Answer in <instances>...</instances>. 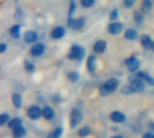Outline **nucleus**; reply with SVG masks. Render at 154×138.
Listing matches in <instances>:
<instances>
[{"mask_svg": "<svg viewBox=\"0 0 154 138\" xmlns=\"http://www.w3.org/2000/svg\"><path fill=\"white\" fill-rule=\"evenodd\" d=\"M91 134V129L90 127H82L81 129H79V136H81V137H85V136H88Z\"/></svg>", "mask_w": 154, "mask_h": 138, "instance_id": "nucleus-27", "label": "nucleus"}, {"mask_svg": "<svg viewBox=\"0 0 154 138\" xmlns=\"http://www.w3.org/2000/svg\"><path fill=\"white\" fill-rule=\"evenodd\" d=\"M123 29H124V25L122 23L119 22H114L108 25V32L113 35L120 34L123 32Z\"/></svg>", "mask_w": 154, "mask_h": 138, "instance_id": "nucleus-9", "label": "nucleus"}, {"mask_svg": "<svg viewBox=\"0 0 154 138\" xmlns=\"http://www.w3.org/2000/svg\"><path fill=\"white\" fill-rule=\"evenodd\" d=\"M143 138H154V133L147 132V133H145V134L143 136Z\"/></svg>", "mask_w": 154, "mask_h": 138, "instance_id": "nucleus-36", "label": "nucleus"}, {"mask_svg": "<svg viewBox=\"0 0 154 138\" xmlns=\"http://www.w3.org/2000/svg\"><path fill=\"white\" fill-rule=\"evenodd\" d=\"M151 50H152V52H154V42H152V48H151Z\"/></svg>", "mask_w": 154, "mask_h": 138, "instance_id": "nucleus-38", "label": "nucleus"}, {"mask_svg": "<svg viewBox=\"0 0 154 138\" xmlns=\"http://www.w3.org/2000/svg\"><path fill=\"white\" fill-rule=\"evenodd\" d=\"M85 49L80 46V45H77L74 44L71 46L69 53L68 55V58L69 60H76V61H82L85 57Z\"/></svg>", "mask_w": 154, "mask_h": 138, "instance_id": "nucleus-2", "label": "nucleus"}, {"mask_svg": "<svg viewBox=\"0 0 154 138\" xmlns=\"http://www.w3.org/2000/svg\"><path fill=\"white\" fill-rule=\"evenodd\" d=\"M76 7H77V5H76L75 0H70V2H69V17L72 16V14H74V12L76 10Z\"/></svg>", "mask_w": 154, "mask_h": 138, "instance_id": "nucleus-29", "label": "nucleus"}, {"mask_svg": "<svg viewBox=\"0 0 154 138\" xmlns=\"http://www.w3.org/2000/svg\"><path fill=\"white\" fill-rule=\"evenodd\" d=\"M135 76L138 77V78H141L145 82H147L149 85L154 86V78L152 77L151 75H149L147 72H144V71H137L136 74H135Z\"/></svg>", "mask_w": 154, "mask_h": 138, "instance_id": "nucleus-14", "label": "nucleus"}, {"mask_svg": "<svg viewBox=\"0 0 154 138\" xmlns=\"http://www.w3.org/2000/svg\"><path fill=\"white\" fill-rule=\"evenodd\" d=\"M152 37L150 35H147V34H143L141 36V44L142 46L144 48V49H151L152 48Z\"/></svg>", "mask_w": 154, "mask_h": 138, "instance_id": "nucleus-16", "label": "nucleus"}, {"mask_svg": "<svg viewBox=\"0 0 154 138\" xmlns=\"http://www.w3.org/2000/svg\"><path fill=\"white\" fill-rule=\"evenodd\" d=\"M80 4L85 8H89L94 5L95 0H80Z\"/></svg>", "mask_w": 154, "mask_h": 138, "instance_id": "nucleus-30", "label": "nucleus"}, {"mask_svg": "<svg viewBox=\"0 0 154 138\" xmlns=\"http://www.w3.org/2000/svg\"><path fill=\"white\" fill-rule=\"evenodd\" d=\"M130 85H131L134 92H142V91H143V89L145 88L144 80H142L141 78L136 77V76L134 78H131Z\"/></svg>", "mask_w": 154, "mask_h": 138, "instance_id": "nucleus-5", "label": "nucleus"}, {"mask_svg": "<svg viewBox=\"0 0 154 138\" xmlns=\"http://www.w3.org/2000/svg\"><path fill=\"white\" fill-rule=\"evenodd\" d=\"M9 120V115L8 114H1L0 115V125L4 126L7 121Z\"/></svg>", "mask_w": 154, "mask_h": 138, "instance_id": "nucleus-32", "label": "nucleus"}, {"mask_svg": "<svg viewBox=\"0 0 154 138\" xmlns=\"http://www.w3.org/2000/svg\"><path fill=\"white\" fill-rule=\"evenodd\" d=\"M134 21L136 24H142L143 23L144 17H143V13L142 11H135L134 13Z\"/></svg>", "mask_w": 154, "mask_h": 138, "instance_id": "nucleus-25", "label": "nucleus"}, {"mask_svg": "<svg viewBox=\"0 0 154 138\" xmlns=\"http://www.w3.org/2000/svg\"><path fill=\"white\" fill-rule=\"evenodd\" d=\"M83 119V114L81 112V110L78 108H74L71 109L70 112V127L71 128H75L77 126H79L81 121Z\"/></svg>", "mask_w": 154, "mask_h": 138, "instance_id": "nucleus-3", "label": "nucleus"}, {"mask_svg": "<svg viewBox=\"0 0 154 138\" xmlns=\"http://www.w3.org/2000/svg\"><path fill=\"white\" fill-rule=\"evenodd\" d=\"M45 52V45L42 42H36L34 43L31 49H30V53L33 57H39L42 56Z\"/></svg>", "mask_w": 154, "mask_h": 138, "instance_id": "nucleus-7", "label": "nucleus"}, {"mask_svg": "<svg viewBox=\"0 0 154 138\" xmlns=\"http://www.w3.org/2000/svg\"><path fill=\"white\" fill-rule=\"evenodd\" d=\"M26 135V130L22 126L13 129V136L14 138H23Z\"/></svg>", "mask_w": 154, "mask_h": 138, "instance_id": "nucleus-21", "label": "nucleus"}, {"mask_svg": "<svg viewBox=\"0 0 154 138\" xmlns=\"http://www.w3.org/2000/svg\"><path fill=\"white\" fill-rule=\"evenodd\" d=\"M119 16V14H118V10L117 9H114L111 14H110V20L111 21H116Z\"/></svg>", "mask_w": 154, "mask_h": 138, "instance_id": "nucleus-33", "label": "nucleus"}, {"mask_svg": "<svg viewBox=\"0 0 154 138\" xmlns=\"http://www.w3.org/2000/svg\"><path fill=\"white\" fill-rule=\"evenodd\" d=\"M63 133V129L61 127H58V128H55L53 131H51L49 135L47 138H60L61 136Z\"/></svg>", "mask_w": 154, "mask_h": 138, "instance_id": "nucleus-24", "label": "nucleus"}, {"mask_svg": "<svg viewBox=\"0 0 154 138\" xmlns=\"http://www.w3.org/2000/svg\"><path fill=\"white\" fill-rule=\"evenodd\" d=\"M125 38L129 41H134L138 38V32L134 28H129L125 33Z\"/></svg>", "mask_w": 154, "mask_h": 138, "instance_id": "nucleus-17", "label": "nucleus"}, {"mask_svg": "<svg viewBox=\"0 0 154 138\" xmlns=\"http://www.w3.org/2000/svg\"><path fill=\"white\" fill-rule=\"evenodd\" d=\"M42 115V110L38 106H32L27 110V116L32 120L39 119Z\"/></svg>", "mask_w": 154, "mask_h": 138, "instance_id": "nucleus-8", "label": "nucleus"}, {"mask_svg": "<svg viewBox=\"0 0 154 138\" xmlns=\"http://www.w3.org/2000/svg\"><path fill=\"white\" fill-rule=\"evenodd\" d=\"M118 86H119V80L115 78H112L106 80L105 84H103L99 88V90L102 96H107L108 94L114 92L118 88Z\"/></svg>", "mask_w": 154, "mask_h": 138, "instance_id": "nucleus-1", "label": "nucleus"}, {"mask_svg": "<svg viewBox=\"0 0 154 138\" xmlns=\"http://www.w3.org/2000/svg\"><path fill=\"white\" fill-rule=\"evenodd\" d=\"M66 33V30L64 27L62 26H57L55 28L52 29L51 33V38L55 39V40H58V39H60L62 38Z\"/></svg>", "mask_w": 154, "mask_h": 138, "instance_id": "nucleus-12", "label": "nucleus"}, {"mask_svg": "<svg viewBox=\"0 0 154 138\" xmlns=\"http://www.w3.org/2000/svg\"><path fill=\"white\" fill-rule=\"evenodd\" d=\"M106 46H107V43L106 41L104 40H99L97 41L94 46H93V51L95 53L97 54H101L103 52H105V51L106 50Z\"/></svg>", "mask_w": 154, "mask_h": 138, "instance_id": "nucleus-11", "label": "nucleus"}, {"mask_svg": "<svg viewBox=\"0 0 154 138\" xmlns=\"http://www.w3.org/2000/svg\"><path fill=\"white\" fill-rule=\"evenodd\" d=\"M122 93H123V94H125V95H129V94L134 93V90H133L131 85H125V86L122 89Z\"/></svg>", "mask_w": 154, "mask_h": 138, "instance_id": "nucleus-31", "label": "nucleus"}, {"mask_svg": "<svg viewBox=\"0 0 154 138\" xmlns=\"http://www.w3.org/2000/svg\"><path fill=\"white\" fill-rule=\"evenodd\" d=\"M20 29H21V25H19V24H14V25H13V26L10 28V31H9L10 35H11L13 38H14V39L20 38V36H21Z\"/></svg>", "mask_w": 154, "mask_h": 138, "instance_id": "nucleus-20", "label": "nucleus"}, {"mask_svg": "<svg viewBox=\"0 0 154 138\" xmlns=\"http://www.w3.org/2000/svg\"><path fill=\"white\" fill-rule=\"evenodd\" d=\"M42 116L45 119L47 120H51L54 118L55 116V112L53 110L52 108L49 107V106H46L43 109H42Z\"/></svg>", "mask_w": 154, "mask_h": 138, "instance_id": "nucleus-18", "label": "nucleus"}, {"mask_svg": "<svg viewBox=\"0 0 154 138\" xmlns=\"http://www.w3.org/2000/svg\"><path fill=\"white\" fill-rule=\"evenodd\" d=\"M22 123H23L22 119H20L19 118H13L12 120H10L8 122V127L13 130V129L22 126Z\"/></svg>", "mask_w": 154, "mask_h": 138, "instance_id": "nucleus-23", "label": "nucleus"}, {"mask_svg": "<svg viewBox=\"0 0 154 138\" xmlns=\"http://www.w3.org/2000/svg\"><path fill=\"white\" fill-rule=\"evenodd\" d=\"M125 65L131 72H136L140 68V61L135 56H131L125 61Z\"/></svg>", "mask_w": 154, "mask_h": 138, "instance_id": "nucleus-6", "label": "nucleus"}, {"mask_svg": "<svg viewBox=\"0 0 154 138\" xmlns=\"http://www.w3.org/2000/svg\"><path fill=\"white\" fill-rule=\"evenodd\" d=\"M23 39L26 43H34L38 40V34L34 31H27L23 33Z\"/></svg>", "mask_w": 154, "mask_h": 138, "instance_id": "nucleus-10", "label": "nucleus"}, {"mask_svg": "<svg viewBox=\"0 0 154 138\" xmlns=\"http://www.w3.org/2000/svg\"><path fill=\"white\" fill-rule=\"evenodd\" d=\"M67 77H68V80L70 82H72V83H76L79 80V74L77 71H70V72H69Z\"/></svg>", "mask_w": 154, "mask_h": 138, "instance_id": "nucleus-26", "label": "nucleus"}, {"mask_svg": "<svg viewBox=\"0 0 154 138\" xmlns=\"http://www.w3.org/2000/svg\"><path fill=\"white\" fill-rule=\"evenodd\" d=\"M150 127H151V129L154 130V123L153 122H152V123L150 124Z\"/></svg>", "mask_w": 154, "mask_h": 138, "instance_id": "nucleus-37", "label": "nucleus"}, {"mask_svg": "<svg viewBox=\"0 0 154 138\" xmlns=\"http://www.w3.org/2000/svg\"><path fill=\"white\" fill-rule=\"evenodd\" d=\"M12 101L14 106L16 108H20L22 107V97L18 93H14L12 96Z\"/></svg>", "mask_w": 154, "mask_h": 138, "instance_id": "nucleus-22", "label": "nucleus"}, {"mask_svg": "<svg viewBox=\"0 0 154 138\" xmlns=\"http://www.w3.org/2000/svg\"><path fill=\"white\" fill-rule=\"evenodd\" d=\"M6 49H7V45H6L5 43L2 42V43L0 44V52H1V53H4V52L6 51Z\"/></svg>", "mask_w": 154, "mask_h": 138, "instance_id": "nucleus-35", "label": "nucleus"}, {"mask_svg": "<svg viewBox=\"0 0 154 138\" xmlns=\"http://www.w3.org/2000/svg\"><path fill=\"white\" fill-rule=\"evenodd\" d=\"M152 8V2L151 0H143L141 5V11L143 14H148Z\"/></svg>", "mask_w": 154, "mask_h": 138, "instance_id": "nucleus-19", "label": "nucleus"}, {"mask_svg": "<svg viewBox=\"0 0 154 138\" xmlns=\"http://www.w3.org/2000/svg\"><path fill=\"white\" fill-rule=\"evenodd\" d=\"M87 68L89 71L94 72L97 70V58L95 55H89L87 60Z\"/></svg>", "mask_w": 154, "mask_h": 138, "instance_id": "nucleus-15", "label": "nucleus"}, {"mask_svg": "<svg viewBox=\"0 0 154 138\" xmlns=\"http://www.w3.org/2000/svg\"><path fill=\"white\" fill-rule=\"evenodd\" d=\"M85 24H86V19L84 17L73 18L70 16L68 19V25L69 28L73 30H80L85 26Z\"/></svg>", "mask_w": 154, "mask_h": 138, "instance_id": "nucleus-4", "label": "nucleus"}, {"mask_svg": "<svg viewBox=\"0 0 154 138\" xmlns=\"http://www.w3.org/2000/svg\"><path fill=\"white\" fill-rule=\"evenodd\" d=\"M135 1H136V0H124V5H125V7L131 8V7L134 6Z\"/></svg>", "mask_w": 154, "mask_h": 138, "instance_id": "nucleus-34", "label": "nucleus"}, {"mask_svg": "<svg viewBox=\"0 0 154 138\" xmlns=\"http://www.w3.org/2000/svg\"><path fill=\"white\" fill-rule=\"evenodd\" d=\"M24 68H25V71L29 73L33 72L35 70V66L32 62L28 61L27 60H25V61H24Z\"/></svg>", "mask_w": 154, "mask_h": 138, "instance_id": "nucleus-28", "label": "nucleus"}, {"mask_svg": "<svg viewBox=\"0 0 154 138\" xmlns=\"http://www.w3.org/2000/svg\"><path fill=\"white\" fill-rule=\"evenodd\" d=\"M112 138H123L122 136H113Z\"/></svg>", "mask_w": 154, "mask_h": 138, "instance_id": "nucleus-39", "label": "nucleus"}, {"mask_svg": "<svg viewBox=\"0 0 154 138\" xmlns=\"http://www.w3.org/2000/svg\"><path fill=\"white\" fill-rule=\"evenodd\" d=\"M110 118L115 123H123L125 121L126 117L124 113H122L120 111H114L113 113H111Z\"/></svg>", "mask_w": 154, "mask_h": 138, "instance_id": "nucleus-13", "label": "nucleus"}]
</instances>
